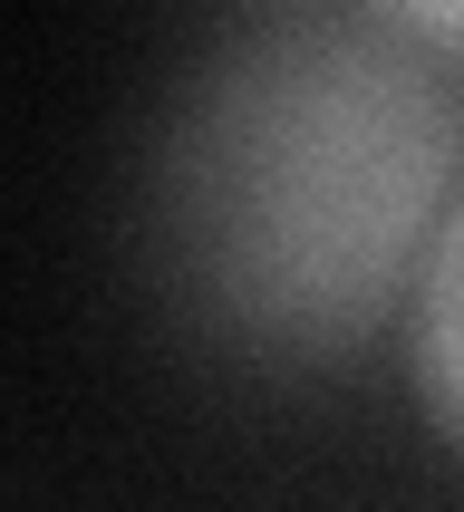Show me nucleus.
<instances>
[{
    "instance_id": "1",
    "label": "nucleus",
    "mask_w": 464,
    "mask_h": 512,
    "mask_svg": "<svg viewBox=\"0 0 464 512\" xmlns=\"http://www.w3.org/2000/svg\"><path fill=\"white\" fill-rule=\"evenodd\" d=\"M406 387L426 406V426L464 455V203L435 223L416 300H406Z\"/></svg>"
},
{
    "instance_id": "2",
    "label": "nucleus",
    "mask_w": 464,
    "mask_h": 512,
    "mask_svg": "<svg viewBox=\"0 0 464 512\" xmlns=\"http://www.w3.org/2000/svg\"><path fill=\"white\" fill-rule=\"evenodd\" d=\"M387 29H406V39H435V49H464V10H387Z\"/></svg>"
}]
</instances>
